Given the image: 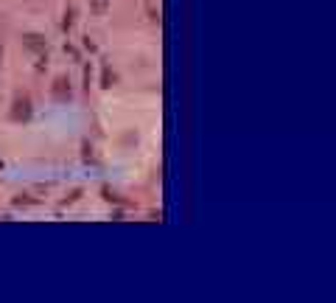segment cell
<instances>
[{"label": "cell", "instance_id": "cell-1", "mask_svg": "<svg viewBox=\"0 0 336 303\" xmlns=\"http://www.w3.org/2000/svg\"><path fill=\"white\" fill-rule=\"evenodd\" d=\"M34 115V104H31V96H26V93H20V96H14L11 101V110H9V118L14 124H23V121H31Z\"/></svg>", "mask_w": 336, "mask_h": 303}, {"label": "cell", "instance_id": "cell-11", "mask_svg": "<svg viewBox=\"0 0 336 303\" xmlns=\"http://www.w3.org/2000/svg\"><path fill=\"white\" fill-rule=\"evenodd\" d=\"M3 53H6V51H3V43H0V62H3Z\"/></svg>", "mask_w": 336, "mask_h": 303}, {"label": "cell", "instance_id": "cell-6", "mask_svg": "<svg viewBox=\"0 0 336 303\" xmlns=\"http://www.w3.org/2000/svg\"><path fill=\"white\" fill-rule=\"evenodd\" d=\"M112 85H115V73H112L110 65H104V73H101V87H104V90H110Z\"/></svg>", "mask_w": 336, "mask_h": 303}, {"label": "cell", "instance_id": "cell-7", "mask_svg": "<svg viewBox=\"0 0 336 303\" xmlns=\"http://www.w3.org/2000/svg\"><path fill=\"white\" fill-rule=\"evenodd\" d=\"M81 194H84L81 188H73V191H70L68 197H65V202H62V205H73V202H79V199H81Z\"/></svg>", "mask_w": 336, "mask_h": 303}, {"label": "cell", "instance_id": "cell-3", "mask_svg": "<svg viewBox=\"0 0 336 303\" xmlns=\"http://www.w3.org/2000/svg\"><path fill=\"white\" fill-rule=\"evenodd\" d=\"M23 48H28L34 53H45L48 51V39L37 31H28V34H23Z\"/></svg>", "mask_w": 336, "mask_h": 303}, {"label": "cell", "instance_id": "cell-9", "mask_svg": "<svg viewBox=\"0 0 336 303\" xmlns=\"http://www.w3.org/2000/svg\"><path fill=\"white\" fill-rule=\"evenodd\" d=\"M84 90L90 93V65H87V68H84Z\"/></svg>", "mask_w": 336, "mask_h": 303}, {"label": "cell", "instance_id": "cell-4", "mask_svg": "<svg viewBox=\"0 0 336 303\" xmlns=\"http://www.w3.org/2000/svg\"><path fill=\"white\" fill-rule=\"evenodd\" d=\"M73 23H76V9H73V6H68V9H65V14H62V31H70V28H73Z\"/></svg>", "mask_w": 336, "mask_h": 303}, {"label": "cell", "instance_id": "cell-5", "mask_svg": "<svg viewBox=\"0 0 336 303\" xmlns=\"http://www.w3.org/2000/svg\"><path fill=\"white\" fill-rule=\"evenodd\" d=\"M107 9H110V0H90V11H93L95 17L107 14Z\"/></svg>", "mask_w": 336, "mask_h": 303}, {"label": "cell", "instance_id": "cell-8", "mask_svg": "<svg viewBox=\"0 0 336 303\" xmlns=\"http://www.w3.org/2000/svg\"><path fill=\"white\" fill-rule=\"evenodd\" d=\"M34 202H37V199H31L28 194H20V197H14V205H17V208H23V205H34Z\"/></svg>", "mask_w": 336, "mask_h": 303}, {"label": "cell", "instance_id": "cell-2", "mask_svg": "<svg viewBox=\"0 0 336 303\" xmlns=\"http://www.w3.org/2000/svg\"><path fill=\"white\" fill-rule=\"evenodd\" d=\"M51 98H53V101H70V98H73V87H70V79H68V76H56V79H53Z\"/></svg>", "mask_w": 336, "mask_h": 303}, {"label": "cell", "instance_id": "cell-10", "mask_svg": "<svg viewBox=\"0 0 336 303\" xmlns=\"http://www.w3.org/2000/svg\"><path fill=\"white\" fill-rule=\"evenodd\" d=\"M84 48H87V51H95V43H93V39H90V34H87V37H84Z\"/></svg>", "mask_w": 336, "mask_h": 303}]
</instances>
